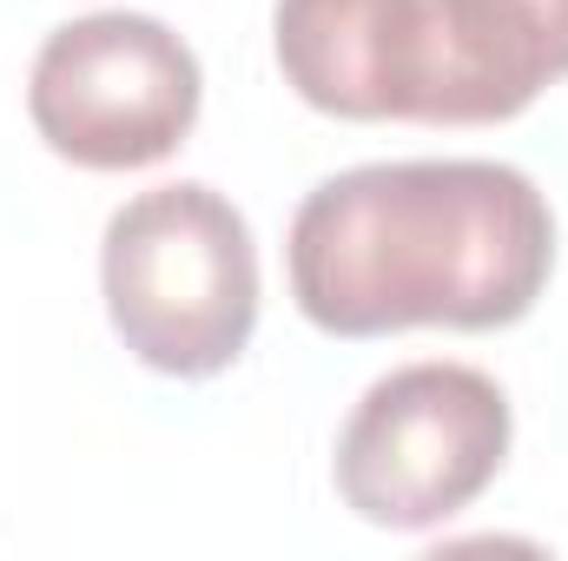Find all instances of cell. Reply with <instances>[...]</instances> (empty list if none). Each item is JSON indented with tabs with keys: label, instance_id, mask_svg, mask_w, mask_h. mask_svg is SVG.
<instances>
[{
	"label": "cell",
	"instance_id": "1",
	"mask_svg": "<svg viewBox=\"0 0 568 561\" xmlns=\"http://www.w3.org/2000/svg\"><path fill=\"white\" fill-rule=\"evenodd\" d=\"M549 265V198L496 159L357 165L291 218V297L331 337L503 330L536 310Z\"/></svg>",
	"mask_w": 568,
	"mask_h": 561
},
{
	"label": "cell",
	"instance_id": "2",
	"mask_svg": "<svg viewBox=\"0 0 568 561\" xmlns=\"http://www.w3.org/2000/svg\"><path fill=\"white\" fill-rule=\"evenodd\" d=\"M113 330L145 370L219 377L258 324V245L212 185H159L113 212L100 245Z\"/></svg>",
	"mask_w": 568,
	"mask_h": 561
},
{
	"label": "cell",
	"instance_id": "3",
	"mask_svg": "<svg viewBox=\"0 0 568 561\" xmlns=\"http://www.w3.org/2000/svg\"><path fill=\"white\" fill-rule=\"evenodd\" d=\"M509 456V397L469 364H404L364 390L337 436V496L371 529L463 516Z\"/></svg>",
	"mask_w": 568,
	"mask_h": 561
},
{
	"label": "cell",
	"instance_id": "4",
	"mask_svg": "<svg viewBox=\"0 0 568 561\" xmlns=\"http://www.w3.org/2000/svg\"><path fill=\"white\" fill-rule=\"evenodd\" d=\"M199 60L152 13H87L47 33L27 73L40 140L87 172H140L172 159L199 120Z\"/></svg>",
	"mask_w": 568,
	"mask_h": 561
},
{
	"label": "cell",
	"instance_id": "5",
	"mask_svg": "<svg viewBox=\"0 0 568 561\" xmlns=\"http://www.w3.org/2000/svg\"><path fill=\"white\" fill-rule=\"evenodd\" d=\"M278 67L331 120L436 126L443 53L429 0H278Z\"/></svg>",
	"mask_w": 568,
	"mask_h": 561
},
{
	"label": "cell",
	"instance_id": "6",
	"mask_svg": "<svg viewBox=\"0 0 568 561\" xmlns=\"http://www.w3.org/2000/svg\"><path fill=\"white\" fill-rule=\"evenodd\" d=\"M443 53L436 126H496L568 80V0H429Z\"/></svg>",
	"mask_w": 568,
	"mask_h": 561
}]
</instances>
